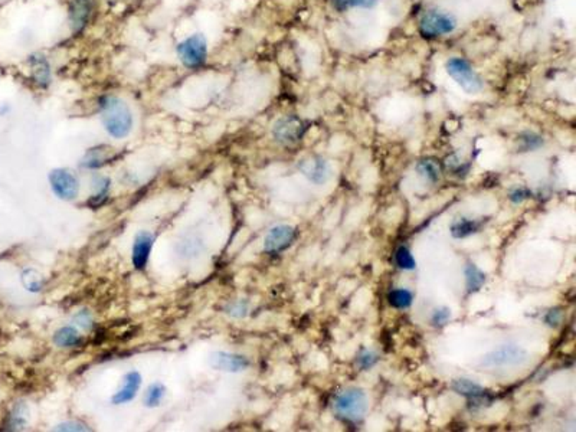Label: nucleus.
I'll list each match as a JSON object with an SVG mask.
<instances>
[{"label":"nucleus","instance_id":"a878e982","mask_svg":"<svg viewBox=\"0 0 576 432\" xmlns=\"http://www.w3.org/2000/svg\"><path fill=\"white\" fill-rule=\"evenodd\" d=\"M412 298H413L412 293L405 288L392 290L388 296L389 304L395 308H408L412 304Z\"/></svg>","mask_w":576,"mask_h":432},{"label":"nucleus","instance_id":"2f4dec72","mask_svg":"<svg viewBox=\"0 0 576 432\" xmlns=\"http://www.w3.org/2000/svg\"><path fill=\"white\" fill-rule=\"evenodd\" d=\"M75 323L78 325L80 327H83L84 330H91L94 326V320L91 313L88 310H81L80 313H76V316L74 317Z\"/></svg>","mask_w":576,"mask_h":432},{"label":"nucleus","instance_id":"f3484780","mask_svg":"<svg viewBox=\"0 0 576 432\" xmlns=\"http://www.w3.org/2000/svg\"><path fill=\"white\" fill-rule=\"evenodd\" d=\"M52 340L58 347H78L84 341V339L78 333V330L71 327V326H65V327L58 329L55 332Z\"/></svg>","mask_w":576,"mask_h":432},{"label":"nucleus","instance_id":"f8f14e48","mask_svg":"<svg viewBox=\"0 0 576 432\" xmlns=\"http://www.w3.org/2000/svg\"><path fill=\"white\" fill-rule=\"evenodd\" d=\"M298 169L307 179L316 185L326 183L331 173L330 165L327 163V160H324L323 157H319V156L305 157V159L300 160Z\"/></svg>","mask_w":576,"mask_h":432},{"label":"nucleus","instance_id":"c85d7f7f","mask_svg":"<svg viewBox=\"0 0 576 432\" xmlns=\"http://www.w3.org/2000/svg\"><path fill=\"white\" fill-rule=\"evenodd\" d=\"M395 261H396L398 267L402 268V269L411 271V269H413L416 267L415 258L412 257L411 251L406 247H399L398 248V251L395 254Z\"/></svg>","mask_w":576,"mask_h":432},{"label":"nucleus","instance_id":"f257e3e1","mask_svg":"<svg viewBox=\"0 0 576 432\" xmlns=\"http://www.w3.org/2000/svg\"><path fill=\"white\" fill-rule=\"evenodd\" d=\"M100 119L105 132L114 139H126L133 130V112L129 104L115 95H104L98 100Z\"/></svg>","mask_w":576,"mask_h":432},{"label":"nucleus","instance_id":"cd10ccee","mask_svg":"<svg viewBox=\"0 0 576 432\" xmlns=\"http://www.w3.org/2000/svg\"><path fill=\"white\" fill-rule=\"evenodd\" d=\"M97 189H98V192L93 196V198H91L90 202H88V205H90V206H94V208L101 206V205L107 201L108 189H110V179H107V177H98V179H97Z\"/></svg>","mask_w":576,"mask_h":432},{"label":"nucleus","instance_id":"20e7f679","mask_svg":"<svg viewBox=\"0 0 576 432\" xmlns=\"http://www.w3.org/2000/svg\"><path fill=\"white\" fill-rule=\"evenodd\" d=\"M369 408L368 397L362 389H346L336 397L334 409L343 418L352 422L363 419Z\"/></svg>","mask_w":576,"mask_h":432},{"label":"nucleus","instance_id":"b1692460","mask_svg":"<svg viewBox=\"0 0 576 432\" xmlns=\"http://www.w3.org/2000/svg\"><path fill=\"white\" fill-rule=\"evenodd\" d=\"M22 283L25 286V288L30 293H37L41 291L44 287V279L40 272L36 269H25L22 272Z\"/></svg>","mask_w":576,"mask_h":432},{"label":"nucleus","instance_id":"7c9ffc66","mask_svg":"<svg viewBox=\"0 0 576 432\" xmlns=\"http://www.w3.org/2000/svg\"><path fill=\"white\" fill-rule=\"evenodd\" d=\"M449 319H451V310L447 307H441V308L434 310L433 316H431V323L435 327H442L448 323Z\"/></svg>","mask_w":576,"mask_h":432},{"label":"nucleus","instance_id":"4468645a","mask_svg":"<svg viewBox=\"0 0 576 432\" xmlns=\"http://www.w3.org/2000/svg\"><path fill=\"white\" fill-rule=\"evenodd\" d=\"M153 243H155V237H153L150 232L141 230L136 235L134 244H133V254H131V262L136 269L141 271L146 268L148 258H150L151 248H153Z\"/></svg>","mask_w":576,"mask_h":432},{"label":"nucleus","instance_id":"0eeeda50","mask_svg":"<svg viewBox=\"0 0 576 432\" xmlns=\"http://www.w3.org/2000/svg\"><path fill=\"white\" fill-rule=\"evenodd\" d=\"M304 122L297 115H284L273 126V137L283 146H293L304 136Z\"/></svg>","mask_w":576,"mask_h":432},{"label":"nucleus","instance_id":"7ed1b4c3","mask_svg":"<svg viewBox=\"0 0 576 432\" xmlns=\"http://www.w3.org/2000/svg\"><path fill=\"white\" fill-rule=\"evenodd\" d=\"M447 74L452 78L457 86L467 94H478L484 88V81L473 65L459 57L449 58L445 64Z\"/></svg>","mask_w":576,"mask_h":432},{"label":"nucleus","instance_id":"4be33fe9","mask_svg":"<svg viewBox=\"0 0 576 432\" xmlns=\"http://www.w3.org/2000/svg\"><path fill=\"white\" fill-rule=\"evenodd\" d=\"M166 395V386L160 382L153 383L147 387L146 395H144V405L147 408H156L162 404L163 398Z\"/></svg>","mask_w":576,"mask_h":432},{"label":"nucleus","instance_id":"a211bd4d","mask_svg":"<svg viewBox=\"0 0 576 432\" xmlns=\"http://www.w3.org/2000/svg\"><path fill=\"white\" fill-rule=\"evenodd\" d=\"M451 389L455 392V394L469 397V398H481L486 392L481 385L470 379H466V378H459V379L452 380Z\"/></svg>","mask_w":576,"mask_h":432},{"label":"nucleus","instance_id":"2eb2a0df","mask_svg":"<svg viewBox=\"0 0 576 432\" xmlns=\"http://www.w3.org/2000/svg\"><path fill=\"white\" fill-rule=\"evenodd\" d=\"M141 386V375L136 370L126 373L123 378V386L115 392V395L112 397V404L114 405H123L134 399L137 395V392Z\"/></svg>","mask_w":576,"mask_h":432},{"label":"nucleus","instance_id":"412c9836","mask_svg":"<svg viewBox=\"0 0 576 432\" xmlns=\"http://www.w3.org/2000/svg\"><path fill=\"white\" fill-rule=\"evenodd\" d=\"M416 172L421 177H424L427 182L430 183H437L441 177V170L437 162L431 160V159H425V160H421L416 165Z\"/></svg>","mask_w":576,"mask_h":432},{"label":"nucleus","instance_id":"c9c22d12","mask_svg":"<svg viewBox=\"0 0 576 432\" xmlns=\"http://www.w3.org/2000/svg\"><path fill=\"white\" fill-rule=\"evenodd\" d=\"M560 320H562V313H560V310H558V308L551 310V311L546 314V317H545V322H546L549 326H552V327H556V326L560 323Z\"/></svg>","mask_w":576,"mask_h":432},{"label":"nucleus","instance_id":"f03ea898","mask_svg":"<svg viewBox=\"0 0 576 432\" xmlns=\"http://www.w3.org/2000/svg\"><path fill=\"white\" fill-rule=\"evenodd\" d=\"M176 55L180 64L187 69H199L205 66L209 57L206 36L204 33L189 35L177 44Z\"/></svg>","mask_w":576,"mask_h":432},{"label":"nucleus","instance_id":"5701e85b","mask_svg":"<svg viewBox=\"0 0 576 432\" xmlns=\"http://www.w3.org/2000/svg\"><path fill=\"white\" fill-rule=\"evenodd\" d=\"M380 0H333V6L339 12L349 9H372Z\"/></svg>","mask_w":576,"mask_h":432},{"label":"nucleus","instance_id":"9b49d317","mask_svg":"<svg viewBox=\"0 0 576 432\" xmlns=\"http://www.w3.org/2000/svg\"><path fill=\"white\" fill-rule=\"evenodd\" d=\"M32 83L41 90H47L52 83V66L48 58L42 54H32L28 57Z\"/></svg>","mask_w":576,"mask_h":432},{"label":"nucleus","instance_id":"f704fd0d","mask_svg":"<svg viewBox=\"0 0 576 432\" xmlns=\"http://www.w3.org/2000/svg\"><path fill=\"white\" fill-rule=\"evenodd\" d=\"M529 198H531V192L527 187H516L510 192V201L513 204H522L524 201H527Z\"/></svg>","mask_w":576,"mask_h":432},{"label":"nucleus","instance_id":"aec40b11","mask_svg":"<svg viewBox=\"0 0 576 432\" xmlns=\"http://www.w3.org/2000/svg\"><path fill=\"white\" fill-rule=\"evenodd\" d=\"M466 287L469 293H477L486 283V274L474 264H467L464 269Z\"/></svg>","mask_w":576,"mask_h":432},{"label":"nucleus","instance_id":"1a4fd4ad","mask_svg":"<svg viewBox=\"0 0 576 432\" xmlns=\"http://www.w3.org/2000/svg\"><path fill=\"white\" fill-rule=\"evenodd\" d=\"M49 183L54 193L62 201H72L78 194V180L66 169H54L49 173Z\"/></svg>","mask_w":576,"mask_h":432},{"label":"nucleus","instance_id":"72a5a7b5","mask_svg":"<svg viewBox=\"0 0 576 432\" xmlns=\"http://www.w3.org/2000/svg\"><path fill=\"white\" fill-rule=\"evenodd\" d=\"M55 431H65V432H84V431H90V428L78 421H66L64 424H59L58 426H55Z\"/></svg>","mask_w":576,"mask_h":432},{"label":"nucleus","instance_id":"bb28decb","mask_svg":"<svg viewBox=\"0 0 576 432\" xmlns=\"http://www.w3.org/2000/svg\"><path fill=\"white\" fill-rule=\"evenodd\" d=\"M543 146V139L533 132H524L519 136V147L522 151H533Z\"/></svg>","mask_w":576,"mask_h":432},{"label":"nucleus","instance_id":"6e6552de","mask_svg":"<svg viewBox=\"0 0 576 432\" xmlns=\"http://www.w3.org/2000/svg\"><path fill=\"white\" fill-rule=\"evenodd\" d=\"M95 11V0H71L68 4V23L74 33L87 28Z\"/></svg>","mask_w":576,"mask_h":432},{"label":"nucleus","instance_id":"9d476101","mask_svg":"<svg viewBox=\"0 0 576 432\" xmlns=\"http://www.w3.org/2000/svg\"><path fill=\"white\" fill-rule=\"evenodd\" d=\"M295 229L290 225H278L270 229L264 240V250L268 254H278L287 250L295 240Z\"/></svg>","mask_w":576,"mask_h":432},{"label":"nucleus","instance_id":"423d86ee","mask_svg":"<svg viewBox=\"0 0 576 432\" xmlns=\"http://www.w3.org/2000/svg\"><path fill=\"white\" fill-rule=\"evenodd\" d=\"M527 351L517 344H505L495 350H491L481 359V366L486 368H505L517 366L527 362Z\"/></svg>","mask_w":576,"mask_h":432},{"label":"nucleus","instance_id":"393cba45","mask_svg":"<svg viewBox=\"0 0 576 432\" xmlns=\"http://www.w3.org/2000/svg\"><path fill=\"white\" fill-rule=\"evenodd\" d=\"M28 422V408L23 404H18L9 415L8 419V429L18 431L22 429Z\"/></svg>","mask_w":576,"mask_h":432},{"label":"nucleus","instance_id":"ddd939ff","mask_svg":"<svg viewBox=\"0 0 576 432\" xmlns=\"http://www.w3.org/2000/svg\"><path fill=\"white\" fill-rule=\"evenodd\" d=\"M249 365L251 362L245 356L235 355V353L216 351L211 356V366L222 372H229V373L242 372L247 368H249Z\"/></svg>","mask_w":576,"mask_h":432},{"label":"nucleus","instance_id":"39448f33","mask_svg":"<svg viewBox=\"0 0 576 432\" xmlns=\"http://www.w3.org/2000/svg\"><path fill=\"white\" fill-rule=\"evenodd\" d=\"M457 28V19L442 11H428L419 21V32L428 39L449 35Z\"/></svg>","mask_w":576,"mask_h":432},{"label":"nucleus","instance_id":"6ab92c4d","mask_svg":"<svg viewBox=\"0 0 576 432\" xmlns=\"http://www.w3.org/2000/svg\"><path fill=\"white\" fill-rule=\"evenodd\" d=\"M480 229V222L469 218H458L451 223V235L457 240H463Z\"/></svg>","mask_w":576,"mask_h":432},{"label":"nucleus","instance_id":"c756f323","mask_svg":"<svg viewBox=\"0 0 576 432\" xmlns=\"http://www.w3.org/2000/svg\"><path fill=\"white\" fill-rule=\"evenodd\" d=\"M377 355L372 350H363L360 355L358 356V365L360 369L368 370L370 368H373L377 363Z\"/></svg>","mask_w":576,"mask_h":432},{"label":"nucleus","instance_id":"dca6fc26","mask_svg":"<svg viewBox=\"0 0 576 432\" xmlns=\"http://www.w3.org/2000/svg\"><path fill=\"white\" fill-rule=\"evenodd\" d=\"M114 154V148L110 146H95L91 147L86 156L84 159L81 160V165L87 169H100L105 165H108L112 160V156Z\"/></svg>","mask_w":576,"mask_h":432},{"label":"nucleus","instance_id":"473e14b6","mask_svg":"<svg viewBox=\"0 0 576 432\" xmlns=\"http://www.w3.org/2000/svg\"><path fill=\"white\" fill-rule=\"evenodd\" d=\"M248 308H249L248 303L245 300H240V301H235V303H233L228 307V314H230L233 317H244V316H247Z\"/></svg>","mask_w":576,"mask_h":432}]
</instances>
